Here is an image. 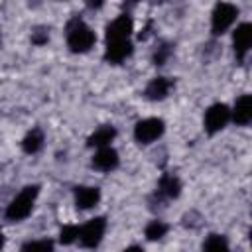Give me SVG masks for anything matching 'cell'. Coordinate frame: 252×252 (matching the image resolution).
Listing matches in <instances>:
<instances>
[{"mask_svg":"<svg viewBox=\"0 0 252 252\" xmlns=\"http://www.w3.org/2000/svg\"><path fill=\"white\" fill-rule=\"evenodd\" d=\"M132 30H134L132 18H130L128 12H124V14H120L118 18H114L106 26V41H112V39H130Z\"/></svg>","mask_w":252,"mask_h":252,"instance_id":"cell-8","label":"cell"},{"mask_svg":"<svg viewBox=\"0 0 252 252\" xmlns=\"http://www.w3.org/2000/svg\"><path fill=\"white\" fill-rule=\"evenodd\" d=\"M165 130V124L161 118H144L134 126V138L140 144H152L156 142Z\"/></svg>","mask_w":252,"mask_h":252,"instance_id":"cell-5","label":"cell"},{"mask_svg":"<svg viewBox=\"0 0 252 252\" xmlns=\"http://www.w3.org/2000/svg\"><path fill=\"white\" fill-rule=\"evenodd\" d=\"M22 250H53V242L51 240H32L22 244Z\"/></svg>","mask_w":252,"mask_h":252,"instance_id":"cell-20","label":"cell"},{"mask_svg":"<svg viewBox=\"0 0 252 252\" xmlns=\"http://www.w3.org/2000/svg\"><path fill=\"white\" fill-rule=\"evenodd\" d=\"M102 2H104V0H87V6L94 10V8H100V6H102Z\"/></svg>","mask_w":252,"mask_h":252,"instance_id":"cell-23","label":"cell"},{"mask_svg":"<svg viewBox=\"0 0 252 252\" xmlns=\"http://www.w3.org/2000/svg\"><path fill=\"white\" fill-rule=\"evenodd\" d=\"M4 246V234H2V230H0V248Z\"/></svg>","mask_w":252,"mask_h":252,"instance_id":"cell-24","label":"cell"},{"mask_svg":"<svg viewBox=\"0 0 252 252\" xmlns=\"http://www.w3.org/2000/svg\"><path fill=\"white\" fill-rule=\"evenodd\" d=\"M79 238V226L77 224H65L59 232V242L61 244H73Z\"/></svg>","mask_w":252,"mask_h":252,"instance_id":"cell-19","label":"cell"},{"mask_svg":"<svg viewBox=\"0 0 252 252\" xmlns=\"http://www.w3.org/2000/svg\"><path fill=\"white\" fill-rule=\"evenodd\" d=\"M232 45H234L236 59L242 63L244 57H246L248 51H250V45H252V26H250L248 22L236 26V30L232 32Z\"/></svg>","mask_w":252,"mask_h":252,"instance_id":"cell-7","label":"cell"},{"mask_svg":"<svg viewBox=\"0 0 252 252\" xmlns=\"http://www.w3.org/2000/svg\"><path fill=\"white\" fill-rule=\"evenodd\" d=\"M169 53H171L169 45H161V47L156 51V55H154V63H156V65H163L165 59L169 57Z\"/></svg>","mask_w":252,"mask_h":252,"instance_id":"cell-22","label":"cell"},{"mask_svg":"<svg viewBox=\"0 0 252 252\" xmlns=\"http://www.w3.org/2000/svg\"><path fill=\"white\" fill-rule=\"evenodd\" d=\"M100 201V189L98 187H75V205L81 211L93 209L96 203Z\"/></svg>","mask_w":252,"mask_h":252,"instance_id":"cell-13","label":"cell"},{"mask_svg":"<svg viewBox=\"0 0 252 252\" xmlns=\"http://www.w3.org/2000/svg\"><path fill=\"white\" fill-rule=\"evenodd\" d=\"M238 18V8L230 2H219L213 10V16H211V30H213V35H222L224 32L230 30V26L236 22Z\"/></svg>","mask_w":252,"mask_h":252,"instance_id":"cell-3","label":"cell"},{"mask_svg":"<svg viewBox=\"0 0 252 252\" xmlns=\"http://www.w3.org/2000/svg\"><path fill=\"white\" fill-rule=\"evenodd\" d=\"M114 138H116V128H114V126H110V124H106V126L96 128V130L89 136L87 146H89V148H102V146H110V142H112Z\"/></svg>","mask_w":252,"mask_h":252,"instance_id":"cell-14","label":"cell"},{"mask_svg":"<svg viewBox=\"0 0 252 252\" xmlns=\"http://www.w3.org/2000/svg\"><path fill=\"white\" fill-rule=\"evenodd\" d=\"M0 43H2V35H0Z\"/></svg>","mask_w":252,"mask_h":252,"instance_id":"cell-25","label":"cell"},{"mask_svg":"<svg viewBox=\"0 0 252 252\" xmlns=\"http://www.w3.org/2000/svg\"><path fill=\"white\" fill-rule=\"evenodd\" d=\"M230 120H234V124L238 126H246L252 120V96L250 94H242L240 98H236L234 108L230 110Z\"/></svg>","mask_w":252,"mask_h":252,"instance_id":"cell-12","label":"cell"},{"mask_svg":"<svg viewBox=\"0 0 252 252\" xmlns=\"http://www.w3.org/2000/svg\"><path fill=\"white\" fill-rule=\"evenodd\" d=\"M106 230V219L104 217H94L89 222H85L83 226H79V242L85 248H96L104 236Z\"/></svg>","mask_w":252,"mask_h":252,"instance_id":"cell-4","label":"cell"},{"mask_svg":"<svg viewBox=\"0 0 252 252\" xmlns=\"http://www.w3.org/2000/svg\"><path fill=\"white\" fill-rule=\"evenodd\" d=\"M130 55H132V41L130 39H112V41H106L104 59L108 63H122Z\"/></svg>","mask_w":252,"mask_h":252,"instance_id":"cell-9","label":"cell"},{"mask_svg":"<svg viewBox=\"0 0 252 252\" xmlns=\"http://www.w3.org/2000/svg\"><path fill=\"white\" fill-rule=\"evenodd\" d=\"M47 39H49L47 28H37L35 32H32V43H33V45H45Z\"/></svg>","mask_w":252,"mask_h":252,"instance_id":"cell-21","label":"cell"},{"mask_svg":"<svg viewBox=\"0 0 252 252\" xmlns=\"http://www.w3.org/2000/svg\"><path fill=\"white\" fill-rule=\"evenodd\" d=\"M167 224L163 222V220H152L148 226H146V238L148 240H159L161 236H165V232H167Z\"/></svg>","mask_w":252,"mask_h":252,"instance_id":"cell-17","label":"cell"},{"mask_svg":"<svg viewBox=\"0 0 252 252\" xmlns=\"http://www.w3.org/2000/svg\"><path fill=\"white\" fill-rule=\"evenodd\" d=\"M203 250H228V242L222 234H209L203 242Z\"/></svg>","mask_w":252,"mask_h":252,"instance_id":"cell-18","label":"cell"},{"mask_svg":"<svg viewBox=\"0 0 252 252\" xmlns=\"http://www.w3.org/2000/svg\"><path fill=\"white\" fill-rule=\"evenodd\" d=\"M94 41H96L94 32L79 18H75L67 26V45L73 53H87L94 45Z\"/></svg>","mask_w":252,"mask_h":252,"instance_id":"cell-2","label":"cell"},{"mask_svg":"<svg viewBox=\"0 0 252 252\" xmlns=\"http://www.w3.org/2000/svg\"><path fill=\"white\" fill-rule=\"evenodd\" d=\"M37 195H39V185H26L6 207V219L12 222H18V220H24L26 217H30Z\"/></svg>","mask_w":252,"mask_h":252,"instance_id":"cell-1","label":"cell"},{"mask_svg":"<svg viewBox=\"0 0 252 252\" xmlns=\"http://www.w3.org/2000/svg\"><path fill=\"white\" fill-rule=\"evenodd\" d=\"M173 89V81L171 79H165V77H156L148 83V87L144 89V96L148 100H163L169 91Z\"/></svg>","mask_w":252,"mask_h":252,"instance_id":"cell-11","label":"cell"},{"mask_svg":"<svg viewBox=\"0 0 252 252\" xmlns=\"http://www.w3.org/2000/svg\"><path fill=\"white\" fill-rule=\"evenodd\" d=\"M43 142H45L43 132H41L39 128H32V130L26 134L24 142H22V150H24L26 154H37V152L43 148Z\"/></svg>","mask_w":252,"mask_h":252,"instance_id":"cell-16","label":"cell"},{"mask_svg":"<svg viewBox=\"0 0 252 252\" xmlns=\"http://www.w3.org/2000/svg\"><path fill=\"white\" fill-rule=\"evenodd\" d=\"M228 120H230V108L224 102H217V104L209 106V110L205 112L203 124L209 134H217L228 124Z\"/></svg>","mask_w":252,"mask_h":252,"instance_id":"cell-6","label":"cell"},{"mask_svg":"<svg viewBox=\"0 0 252 252\" xmlns=\"http://www.w3.org/2000/svg\"><path fill=\"white\" fill-rule=\"evenodd\" d=\"M118 152L110 146H102L98 148V152L93 156V167L98 169V171H112L118 167Z\"/></svg>","mask_w":252,"mask_h":252,"instance_id":"cell-10","label":"cell"},{"mask_svg":"<svg viewBox=\"0 0 252 252\" xmlns=\"http://www.w3.org/2000/svg\"><path fill=\"white\" fill-rule=\"evenodd\" d=\"M179 193H181V181L175 175L165 173V175L159 177V181H158V195L167 197V199H175V197H179Z\"/></svg>","mask_w":252,"mask_h":252,"instance_id":"cell-15","label":"cell"}]
</instances>
